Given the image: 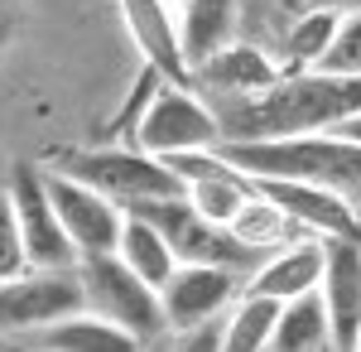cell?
Wrapping results in <instances>:
<instances>
[{"label": "cell", "instance_id": "23", "mask_svg": "<svg viewBox=\"0 0 361 352\" xmlns=\"http://www.w3.org/2000/svg\"><path fill=\"white\" fill-rule=\"evenodd\" d=\"M169 73H159L154 63H145L140 68V78H135V87H130V97L121 102V111L111 116V136H126V140H135V126H140V116H145V107L154 102V92H159V82H164ZM178 82V78H173Z\"/></svg>", "mask_w": 361, "mask_h": 352}, {"label": "cell", "instance_id": "6", "mask_svg": "<svg viewBox=\"0 0 361 352\" xmlns=\"http://www.w3.org/2000/svg\"><path fill=\"white\" fill-rule=\"evenodd\" d=\"M10 198H15V213H20V232H25V251L34 271H73L82 256L68 237L63 217L54 208V193L39 164H15L10 169Z\"/></svg>", "mask_w": 361, "mask_h": 352}, {"label": "cell", "instance_id": "12", "mask_svg": "<svg viewBox=\"0 0 361 352\" xmlns=\"http://www.w3.org/2000/svg\"><path fill=\"white\" fill-rule=\"evenodd\" d=\"M116 10H121V25H126V34H130V44L140 49L145 63H154L159 73L178 82H193V63L183 49V25H178L169 0H116Z\"/></svg>", "mask_w": 361, "mask_h": 352}, {"label": "cell", "instance_id": "24", "mask_svg": "<svg viewBox=\"0 0 361 352\" xmlns=\"http://www.w3.org/2000/svg\"><path fill=\"white\" fill-rule=\"evenodd\" d=\"M323 68H337V73H361V10L342 15V29H337L333 54L323 58Z\"/></svg>", "mask_w": 361, "mask_h": 352}, {"label": "cell", "instance_id": "13", "mask_svg": "<svg viewBox=\"0 0 361 352\" xmlns=\"http://www.w3.org/2000/svg\"><path fill=\"white\" fill-rule=\"evenodd\" d=\"M323 304L333 319V348L352 352L361 338V237H328L323 261Z\"/></svg>", "mask_w": 361, "mask_h": 352}, {"label": "cell", "instance_id": "4", "mask_svg": "<svg viewBox=\"0 0 361 352\" xmlns=\"http://www.w3.org/2000/svg\"><path fill=\"white\" fill-rule=\"evenodd\" d=\"M54 169H68L87 179L92 189H102L106 198H116L121 208H135L149 198H173L183 193V179L173 174V164L130 145H102V150H63L54 160Z\"/></svg>", "mask_w": 361, "mask_h": 352}, {"label": "cell", "instance_id": "10", "mask_svg": "<svg viewBox=\"0 0 361 352\" xmlns=\"http://www.w3.org/2000/svg\"><path fill=\"white\" fill-rule=\"evenodd\" d=\"M279 78H284V63L270 58L260 44H246V39H222L217 49H207L193 63V82L207 87V92H217V97H226V102L255 97V92L275 87Z\"/></svg>", "mask_w": 361, "mask_h": 352}, {"label": "cell", "instance_id": "8", "mask_svg": "<svg viewBox=\"0 0 361 352\" xmlns=\"http://www.w3.org/2000/svg\"><path fill=\"white\" fill-rule=\"evenodd\" d=\"M44 179H49V193H54V208L68 227V237L78 246V256H97V251H116L121 242V227H126V208L106 198L102 189H92L87 179L68 174V169H54L44 164Z\"/></svg>", "mask_w": 361, "mask_h": 352}, {"label": "cell", "instance_id": "9", "mask_svg": "<svg viewBox=\"0 0 361 352\" xmlns=\"http://www.w3.org/2000/svg\"><path fill=\"white\" fill-rule=\"evenodd\" d=\"M246 290V275L231 266H202V261H178V271L164 280L159 304H164L169 333L212 324L236 304V295Z\"/></svg>", "mask_w": 361, "mask_h": 352}, {"label": "cell", "instance_id": "1", "mask_svg": "<svg viewBox=\"0 0 361 352\" xmlns=\"http://www.w3.org/2000/svg\"><path fill=\"white\" fill-rule=\"evenodd\" d=\"M361 111V73L337 68H308L284 73L275 87L236 97L222 116L226 140H275V136H304V131H333L337 121Z\"/></svg>", "mask_w": 361, "mask_h": 352}, {"label": "cell", "instance_id": "25", "mask_svg": "<svg viewBox=\"0 0 361 352\" xmlns=\"http://www.w3.org/2000/svg\"><path fill=\"white\" fill-rule=\"evenodd\" d=\"M318 5H337V0H279L284 15H299V10H318Z\"/></svg>", "mask_w": 361, "mask_h": 352}, {"label": "cell", "instance_id": "27", "mask_svg": "<svg viewBox=\"0 0 361 352\" xmlns=\"http://www.w3.org/2000/svg\"><path fill=\"white\" fill-rule=\"evenodd\" d=\"M5 39H10V25H5V20H0V44H5Z\"/></svg>", "mask_w": 361, "mask_h": 352}, {"label": "cell", "instance_id": "14", "mask_svg": "<svg viewBox=\"0 0 361 352\" xmlns=\"http://www.w3.org/2000/svg\"><path fill=\"white\" fill-rule=\"evenodd\" d=\"M323 261H328V237H299V242L270 251L255 271L246 275V290H260V295L275 299H294L304 290H318L323 285Z\"/></svg>", "mask_w": 361, "mask_h": 352}, {"label": "cell", "instance_id": "5", "mask_svg": "<svg viewBox=\"0 0 361 352\" xmlns=\"http://www.w3.org/2000/svg\"><path fill=\"white\" fill-rule=\"evenodd\" d=\"M222 140H226V126L212 111V102L197 97L193 82H173V78L159 82L154 102L145 107V116L135 126V145L159 155V160L183 155V150H212Z\"/></svg>", "mask_w": 361, "mask_h": 352}, {"label": "cell", "instance_id": "15", "mask_svg": "<svg viewBox=\"0 0 361 352\" xmlns=\"http://www.w3.org/2000/svg\"><path fill=\"white\" fill-rule=\"evenodd\" d=\"M25 343L29 348H54V352H121V348H140L121 324L92 314V309H78V314H68V319H58V324L34 328V333H25Z\"/></svg>", "mask_w": 361, "mask_h": 352}, {"label": "cell", "instance_id": "26", "mask_svg": "<svg viewBox=\"0 0 361 352\" xmlns=\"http://www.w3.org/2000/svg\"><path fill=\"white\" fill-rule=\"evenodd\" d=\"M333 131H337V136H347V140H357V145H361V111H357V116H347V121H337Z\"/></svg>", "mask_w": 361, "mask_h": 352}, {"label": "cell", "instance_id": "21", "mask_svg": "<svg viewBox=\"0 0 361 352\" xmlns=\"http://www.w3.org/2000/svg\"><path fill=\"white\" fill-rule=\"evenodd\" d=\"M236 10H241V0H188V5H183L178 25H183L188 63H197L207 49H217L222 39H231V29H236Z\"/></svg>", "mask_w": 361, "mask_h": 352}, {"label": "cell", "instance_id": "16", "mask_svg": "<svg viewBox=\"0 0 361 352\" xmlns=\"http://www.w3.org/2000/svg\"><path fill=\"white\" fill-rule=\"evenodd\" d=\"M337 29H342V10H337V5H318V10L289 15L284 39H279V63H284V73L323 68V58L333 54Z\"/></svg>", "mask_w": 361, "mask_h": 352}, {"label": "cell", "instance_id": "17", "mask_svg": "<svg viewBox=\"0 0 361 352\" xmlns=\"http://www.w3.org/2000/svg\"><path fill=\"white\" fill-rule=\"evenodd\" d=\"M275 352H323L333 348V319L323 290H304L294 299H279V319H275Z\"/></svg>", "mask_w": 361, "mask_h": 352}, {"label": "cell", "instance_id": "3", "mask_svg": "<svg viewBox=\"0 0 361 352\" xmlns=\"http://www.w3.org/2000/svg\"><path fill=\"white\" fill-rule=\"evenodd\" d=\"M78 275H82V299L92 314L121 324L140 348L159 343L169 333L164 304H159V290L149 280H140L116 251H97V256H82L78 261Z\"/></svg>", "mask_w": 361, "mask_h": 352}, {"label": "cell", "instance_id": "28", "mask_svg": "<svg viewBox=\"0 0 361 352\" xmlns=\"http://www.w3.org/2000/svg\"><path fill=\"white\" fill-rule=\"evenodd\" d=\"M357 352H361V338H357Z\"/></svg>", "mask_w": 361, "mask_h": 352}, {"label": "cell", "instance_id": "22", "mask_svg": "<svg viewBox=\"0 0 361 352\" xmlns=\"http://www.w3.org/2000/svg\"><path fill=\"white\" fill-rule=\"evenodd\" d=\"M25 271H34V266H29V251H25L20 213H15V198H10V189H0V280L25 275Z\"/></svg>", "mask_w": 361, "mask_h": 352}, {"label": "cell", "instance_id": "19", "mask_svg": "<svg viewBox=\"0 0 361 352\" xmlns=\"http://www.w3.org/2000/svg\"><path fill=\"white\" fill-rule=\"evenodd\" d=\"M116 256H121V261H126L140 280H149L154 290H164V280L178 271V256H173L169 237L145 213H126V227H121Z\"/></svg>", "mask_w": 361, "mask_h": 352}, {"label": "cell", "instance_id": "20", "mask_svg": "<svg viewBox=\"0 0 361 352\" xmlns=\"http://www.w3.org/2000/svg\"><path fill=\"white\" fill-rule=\"evenodd\" d=\"M279 299L260 290H241L222 319V352H270L275 343Z\"/></svg>", "mask_w": 361, "mask_h": 352}, {"label": "cell", "instance_id": "18", "mask_svg": "<svg viewBox=\"0 0 361 352\" xmlns=\"http://www.w3.org/2000/svg\"><path fill=\"white\" fill-rule=\"evenodd\" d=\"M226 227H231V232H236V237H241V242H246L250 251L260 256V261H265L270 251H279V246H289V242H299V237H308L304 227L284 213L270 193H260V184H255V193H250L246 203L236 208V217H231Z\"/></svg>", "mask_w": 361, "mask_h": 352}, {"label": "cell", "instance_id": "2", "mask_svg": "<svg viewBox=\"0 0 361 352\" xmlns=\"http://www.w3.org/2000/svg\"><path fill=\"white\" fill-rule=\"evenodd\" d=\"M231 164L250 179H313L342 193H361V145L337 131H304L275 140H222Z\"/></svg>", "mask_w": 361, "mask_h": 352}, {"label": "cell", "instance_id": "7", "mask_svg": "<svg viewBox=\"0 0 361 352\" xmlns=\"http://www.w3.org/2000/svg\"><path fill=\"white\" fill-rule=\"evenodd\" d=\"M78 309H87L78 266L73 271H25L0 280V333L5 338H25V333L58 324Z\"/></svg>", "mask_w": 361, "mask_h": 352}, {"label": "cell", "instance_id": "11", "mask_svg": "<svg viewBox=\"0 0 361 352\" xmlns=\"http://www.w3.org/2000/svg\"><path fill=\"white\" fill-rule=\"evenodd\" d=\"M255 184L313 237H361V217L347 203L352 193L313 184V179H255Z\"/></svg>", "mask_w": 361, "mask_h": 352}]
</instances>
